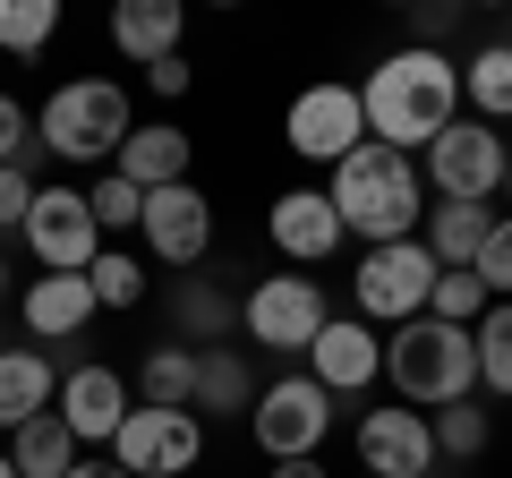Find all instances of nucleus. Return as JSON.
<instances>
[{
    "instance_id": "obj_22",
    "label": "nucleus",
    "mask_w": 512,
    "mask_h": 478,
    "mask_svg": "<svg viewBox=\"0 0 512 478\" xmlns=\"http://www.w3.org/2000/svg\"><path fill=\"white\" fill-rule=\"evenodd\" d=\"M188 410H205V419H248L256 410V376H248V359H239L231 342L197 350V402Z\"/></svg>"
},
{
    "instance_id": "obj_7",
    "label": "nucleus",
    "mask_w": 512,
    "mask_h": 478,
    "mask_svg": "<svg viewBox=\"0 0 512 478\" xmlns=\"http://www.w3.org/2000/svg\"><path fill=\"white\" fill-rule=\"evenodd\" d=\"M18 239L35 248L43 274H86V265L103 257V222H94L86 188H60V180L35 188V205H26V231H18Z\"/></svg>"
},
{
    "instance_id": "obj_43",
    "label": "nucleus",
    "mask_w": 512,
    "mask_h": 478,
    "mask_svg": "<svg viewBox=\"0 0 512 478\" xmlns=\"http://www.w3.org/2000/svg\"><path fill=\"white\" fill-rule=\"evenodd\" d=\"M504 43H512V35H504Z\"/></svg>"
},
{
    "instance_id": "obj_36",
    "label": "nucleus",
    "mask_w": 512,
    "mask_h": 478,
    "mask_svg": "<svg viewBox=\"0 0 512 478\" xmlns=\"http://www.w3.org/2000/svg\"><path fill=\"white\" fill-rule=\"evenodd\" d=\"M146 86L163 94V103H171V94H188V60H180V52H171V60H154V69H146Z\"/></svg>"
},
{
    "instance_id": "obj_6",
    "label": "nucleus",
    "mask_w": 512,
    "mask_h": 478,
    "mask_svg": "<svg viewBox=\"0 0 512 478\" xmlns=\"http://www.w3.org/2000/svg\"><path fill=\"white\" fill-rule=\"evenodd\" d=\"M248 427H256V453L265 461H316L325 453V427H333V393L316 376H274L256 393Z\"/></svg>"
},
{
    "instance_id": "obj_14",
    "label": "nucleus",
    "mask_w": 512,
    "mask_h": 478,
    "mask_svg": "<svg viewBox=\"0 0 512 478\" xmlns=\"http://www.w3.org/2000/svg\"><path fill=\"white\" fill-rule=\"evenodd\" d=\"M436 427H427V410H367L359 419V470L367 478H427L436 470Z\"/></svg>"
},
{
    "instance_id": "obj_30",
    "label": "nucleus",
    "mask_w": 512,
    "mask_h": 478,
    "mask_svg": "<svg viewBox=\"0 0 512 478\" xmlns=\"http://www.w3.org/2000/svg\"><path fill=\"white\" fill-rule=\"evenodd\" d=\"M487 308H495V299H487L478 274H436V291H427V316H436V325H461V333H470Z\"/></svg>"
},
{
    "instance_id": "obj_4",
    "label": "nucleus",
    "mask_w": 512,
    "mask_h": 478,
    "mask_svg": "<svg viewBox=\"0 0 512 478\" xmlns=\"http://www.w3.org/2000/svg\"><path fill=\"white\" fill-rule=\"evenodd\" d=\"M137 111H128V86L120 77H69L52 86V103L35 111V146L52 163H120Z\"/></svg>"
},
{
    "instance_id": "obj_34",
    "label": "nucleus",
    "mask_w": 512,
    "mask_h": 478,
    "mask_svg": "<svg viewBox=\"0 0 512 478\" xmlns=\"http://www.w3.org/2000/svg\"><path fill=\"white\" fill-rule=\"evenodd\" d=\"M35 154V120H26V103L18 94H0V171L9 163H26Z\"/></svg>"
},
{
    "instance_id": "obj_27",
    "label": "nucleus",
    "mask_w": 512,
    "mask_h": 478,
    "mask_svg": "<svg viewBox=\"0 0 512 478\" xmlns=\"http://www.w3.org/2000/svg\"><path fill=\"white\" fill-rule=\"evenodd\" d=\"M470 350H478V385L512 402V299H495V308L470 325Z\"/></svg>"
},
{
    "instance_id": "obj_18",
    "label": "nucleus",
    "mask_w": 512,
    "mask_h": 478,
    "mask_svg": "<svg viewBox=\"0 0 512 478\" xmlns=\"http://www.w3.org/2000/svg\"><path fill=\"white\" fill-rule=\"evenodd\" d=\"M180 35H188V9H180V0H120V9H111V43H120L137 69L171 60V52H180Z\"/></svg>"
},
{
    "instance_id": "obj_42",
    "label": "nucleus",
    "mask_w": 512,
    "mask_h": 478,
    "mask_svg": "<svg viewBox=\"0 0 512 478\" xmlns=\"http://www.w3.org/2000/svg\"><path fill=\"white\" fill-rule=\"evenodd\" d=\"M0 350H9V342H0Z\"/></svg>"
},
{
    "instance_id": "obj_17",
    "label": "nucleus",
    "mask_w": 512,
    "mask_h": 478,
    "mask_svg": "<svg viewBox=\"0 0 512 478\" xmlns=\"http://www.w3.org/2000/svg\"><path fill=\"white\" fill-rule=\"evenodd\" d=\"M86 316H94V282L86 274H35L26 282V333H35V342L69 350L77 333H86Z\"/></svg>"
},
{
    "instance_id": "obj_23",
    "label": "nucleus",
    "mask_w": 512,
    "mask_h": 478,
    "mask_svg": "<svg viewBox=\"0 0 512 478\" xmlns=\"http://www.w3.org/2000/svg\"><path fill=\"white\" fill-rule=\"evenodd\" d=\"M171 325L197 333L205 350H222V342H231V325H239V299L222 291V282H205V274H180V282H171Z\"/></svg>"
},
{
    "instance_id": "obj_35",
    "label": "nucleus",
    "mask_w": 512,
    "mask_h": 478,
    "mask_svg": "<svg viewBox=\"0 0 512 478\" xmlns=\"http://www.w3.org/2000/svg\"><path fill=\"white\" fill-rule=\"evenodd\" d=\"M35 171H26V163H9V171H0V231H26V205H35Z\"/></svg>"
},
{
    "instance_id": "obj_12",
    "label": "nucleus",
    "mask_w": 512,
    "mask_h": 478,
    "mask_svg": "<svg viewBox=\"0 0 512 478\" xmlns=\"http://www.w3.org/2000/svg\"><path fill=\"white\" fill-rule=\"evenodd\" d=\"M299 163H342V154L367 146V111H359V86H308L282 120Z\"/></svg>"
},
{
    "instance_id": "obj_29",
    "label": "nucleus",
    "mask_w": 512,
    "mask_h": 478,
    "mask_svg": "<svg viewBox=\"0 0 512 478\" xmlns=\"http://www.w3.org/2000/svg\"><path fill=\"white\" fill-rule=\"evenodd\" d=\"M86 282H94V308H137V299H146V265L128 257V248H103V257L86 265Z\"/></svg>"
},
{
    "instance_id": "obj_24",
    "label": "nucleus",
    "mask_w": 512,
    "mask_h": 478,
    "mask_svg": "<svg viewBox=\"0 0 512 478\" xmlns=\"http://www.w3.org/2000/svg\"><path fill=\"white\" fill-rule=\"evenodd\" d=\"M137 402H146V410H188V402H197V350L154 342L146 359H137Z\"/></svg>"
},
{
    "instance_id": "obj_39",
    "label": "nucleus",
    "mask_w": 512,
    "mask_h": 478,
    "mask_svg": "<svg viewBox=\"0 0 512 478\" xmlns=\"http://www.w3.org/2000/svg\"><path fill=\"white\" fill-rule=\"evenodd\" d=\"M0 299H9V257H0Z\"/></svg>"
},
{
    "instance_id": "obj_2",
    "label": "nucleus",
    "mask_w": 512,
    "mask_h": 478,
    "mask_svg": "<svg viewBox=\"0 0 512 478\" xmlns=\"http://www.w3.org/2000/svg\"><path fill=\"white\" fill-rule=\"evenodd\" d=\"M325 197H333V214H342V231H359L367 248H393V239H419V222H427V171L410 163V154H393V146L367 137L359 154L333 163Z\"/></svg>"
},
{
    "instance_id": "obj_15",
    "label": "nucleus",
    "mask_w": 512,
    "mask_h": 478,
    "mask_svg": "<svg viewBox=\"0 0 512 478\" xmlns=\"http://www.w3.org/2000/svg\"><path fill=\"white\" fill-rule=\"evenodd\" d=\"M308 376L325 393H367L384 376V333L367 316H325V333L308 342Z\"/></svg>"
},
{
    "instance_id": "obj_37",
    "label": "nucleus",
    "mask_w": 512,
    "mask_h": 478,
    "mask_svg": "<svg viewBox=\"0 0 512 478\" xmlns=\"http://www.w3.org/2000/svg\"><path fill=\"white\" fill-rule=\"evenodd\" d=\"M69 478H128V470H120V461H77Z\"/></svg>"
},
{
    "instance_id": "obj_25",
    "label": "nucleus",
    "mask_w": 512,
    "mask_h": 478,
    "mask_svg": "<svg viewBox=\"0 0 512 478\" xmlns=\"http://www.w3.org/2000/svg\"><path fill=\"white\" fill-rule=\"evenodd\" d=\"M9 461H18V478H69L77 470V436L60 427V410H43V419H26L18 436H9Z\"/></svg>"
},
{
    "instance_id": "obj_8",
    "label": "nucleus",
    "mask_w": 512,
    "mask_h": 478,
    "mask_svg": "<svg viewBox=\"0 0 512 478\" xmlns=\"http://www.w3.org/2000/svg\"><path fill=\"white\" fill-rule=\"evenodd\" d=\"M239 325H248L256 350L299 359V350L325 333V291H316V274H265L248 299H239Z\"/></svg>"
},
{
    "instance_id": "obj_3",
    "label": "nucleus",
    "mask_w": 512,
    "mask_h": 478,
    "mask_svg": "<svg viewBox=\"0 0 512 478\" xmlns=\"http://www.w3.org/2000/svg\"><path fill=\"white\" fill-rule=\"evenodd\" d=\"M384 376H393V393H402L410 410H453V402H478V350L461 325H436V316H410V325H393V342H384Z\"/></svg>"
},
{
    "instance_id": "obj_16",
    "label": "nucleus",
    "mask_w": 512,
    "mask_h": 478,
    "mask_svg": "<svg viewBox=\"0 0 512 478\" xmlns=\"http://www.w3.org/2000/svg\"><path fill=\"white\" fill-rule=\"evenodd\" d=\"M265 231H274V248H282L291 265H325L333 248L350 239L325 188H282V197H274V214H265Z\"/></svg>"
},
{
    "instance_id": "obj_9",
    "label": "nucleus",
    "mask_w": 512,
    "mask_h": 478,
    "mask_svg": "<svg viewBox=\"0 0 512 478\" xmlns=\"http://www.w3.org/2000/svg\"><path fill=\"white\" fill-rule=\"evenodd\" d=\"M197 453H205L197 410H146V402H137L120 419V436H111V461H120L128 478H188Z\"/></svg>"
},
{
    "instance_id": "obj_10",
    "label": "nucleus",
    "mask_w": 512,
    "mask_h": 478,
    "mask_svg": "<svg viewBox=\"0 0 512 478\" xmlns=\"http://www.w3.org/2000/svg\"><path fill=\"white\" fill-rule=\"evenodd\" d=\"M504 163H512V146L487 120H453V129L427 146V188L453 197V205H487L495 188H504Z\"/></svg>"
},
{
    "instance_id": "obj_32",
    "label": "nucleus",
    "mask_w": 512,
    "mask_h": 478,
    "mask_svg": "<svg viewBox=\"0 0 512 478\" xmlns=\"http://www.w3.org/2000/svg\"><path fill=\"white\" fill-rule=\"evenodd\" d=\"M86 205H94V222H103V231H128V222L146 214V188H128L120 171H103V180L86 188Z\"/></svg>"
},
{
    "instance_id": "obj_19",
    "label": "nucleus",
    "mask_w": 512,
    "mask_h": 478,
    "mask_svg": "<svg viewBox=\"0 0 512 478\" xmlns=\"http://www.w3.org/2000/svg\"><path fill=\"white\" fill-rule=\"evenodd\" d=\"M60 393H52V350H35V342H9L0 350V427L18 436L26 419H43Z\"/></svg>"
},
{
    "instance_id": "obj_31",
    "label": "nucleus",
    "mask_w": 512,
    "mask_h": 478,
    "mask_svg": "<svg viewBox=\"0 0 512 478\" xmlns=\"http://www.w3.org/2000/svg\"><path fill=\"white\" fill-rule=\"evenodd\" d=\"M427 427H436V453H453V461L487 453V436H495V427H487V410H478V402H453V410H436Z\"/></svg>"
},
{
    "instance_id": "obj_38",
    "label": "nucleus",
    "mask_w": 512,
    "mask_h": 478,
    "mask_svg": "<svg viewBox=\"0 0 512 478\" xmlns=\"http://www.w3.org/2000/svg\"><path fill=\"white\" fill-rule=\"evenodd\" d=\"M274 478H325L316 461H274Z\"/></svg>"
},
{
    "instance_id": "obj_1",
    "label": "nucleus",
    "mask_w": 512,
    "mask_h": 478,
    "mask_svg": "<svg viewBox=\"0 0 512 478\" xmlns=\"http://www.w3.org/2000/svg\"><path fill=\"white\" fill-rule=\"evenodd\" d=\"M359 111H367V137H376V146H393V154L436 146V137L461 120V60L402 43L393 60H376V69H367Z\"/></svg>"
},
{
    "instance_id": "obj_40",
    "label": "nucleus",
    "mask_w": 512,
    "mask_h": 478,
    "mask_svg": "<svg viewBox=\"0 0 512 478\" xmlns=\"http://www.w3.org/2000/svg\"><path fill=\"white\" fill-rule=\"evenodd\" d=\"M0 478H18V461H9V453H0Z\"/></svg>"
},
{
    "instance_id": "obj_11",
    "label": "nucleus",
    "mask_w": 512,
    "mask_h": 478,
    "mask_svg": "<svg viewBox=\"0 0 512 478\" xmlns=\"http://www.w3.org/2000/svg\"><path fill=\"white\" fill-rule=\"evenodd\" d=\"M137 231H146L154 265H171V274H197V265H205V248H214V205H205V188H197V180L154 188V197H146V214H137Z\"/></svg>"
},
{
    "instance_id": "obj_28",
    "label": "nucleus",
    "mask_w": 512,
    "mask_h": 478,
    "mask_svg": "<svg viewBox=\"0 0 512 478\" xmlns=\"http://www.w3.org/2000/svg\"><path fill=\"white\" fill-rule=\"evenodd\" d=\"M60 35V0H0V52H43Z\"/></svg>"
},
{
    "instance_id": "obj_13",
    "label": "nucleus",
    "mask_w": 512,
    "mask_h": 478,
    "mask_svg": "<svg viewBox=\"0 0 512 478\" xmlns=\"http://www.w3.org/2000/svg\"><path fill=\"white\" fill-rule=\"evenodd\" d=\"M60 427H69L77 444H111L120 436V419L137 410V385H128L120 368H103V359H77V368H60Z\"/></svg>"
},
{
    "instance_id": "obj_26",
    "label": "nucleus",
    "mask_w": 512,
    "mask_h": 478,
    "mask_svg": "<svg viewBox=\"0 0 512 478\" xmlns=\"http://www.w3.org/2000/svg\"><path fill=\"white\" fill-rule=\"evenodd\" d=\"M461 94H470V120H512V43H487V52H470V69H461Z\"/></svg>"
},
{
    "instance_id": "obj_41",
    "label": "nucleus",
    "mask_w": 512,
    "mask_h": 478,
    "mask_svg": "<svg viewBox=\"0 0 512 478\" xmlns=\"http://www.w3.org/2000/svg\"><path fill=\"white\" fill-rule=\"evenodd\" d=\"M504 197H512V163H504Z\"/></svg>"
},
{
    "instance_id": "obj_21",
    "label": "nucleus",
    "mask_w": 512,
    "mask_h": 478,
    "mask_svg": "<svg viewBox=\"0 0 512 478\" xmlns=\"http://www.w3.org/2000/svg\"><path fill=\"white\" fill-rule=\"evenodd\" d=\"M487 231H495V214H487V205H453V197H436V205H427V257H436L444 265V274H470V265H478V248H487Z\"/></svg>"
},
{
    "instance_id": "obj_20",
    "label": "nucleus",
    "mask_w": 512,
    "mask_h": 478,
    "mask_svg": "<svg viewBox=\"0 0 512 478\" xmlns=\"http://www.w3.org/2000/svg\"><path fill=\"white\" fill-rule=\"evenodd\" d=\"M111 171H120L128 188H146V197H154V188H180L188 180V137L171 129V120L128 129V146H120V163H111Z\"/></svg>"
},
{
    "instance_id": "obj_5",
    "label": "nucleus",
    "mask_w": 512,
    "mask_h": 478,
    "mask_svg": "<svg viewBox=\"0 0 512 478\" xmlns=\"http://www.w3.org/2000/svg\"><path fill=\"white\" fill-rule=\"evenodd\" d=\"M436 274H444V265L427 257V239H393V248H367V257H359L350 299H359L367 325H410V316H427Z\"/></svg>"
},
{
    "instance_id": "obj_33",
    "label": "nucleus",
    "mask_w": 512,
    "mask_h": 478,
    "mask_svg": "<svg viewBox=\"0 0 512 478\" xmlns=\"http://www.w3.org/2000/svg\"><path fill=\"white\" fill-rule=\"evenodd\" d=\"M470 274L487 282V299H512V214H495V231H487V248H478Z\"/></svg>"
}]
</instances>
